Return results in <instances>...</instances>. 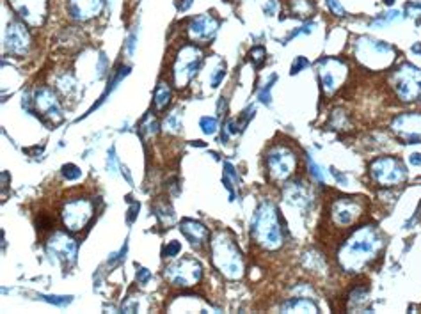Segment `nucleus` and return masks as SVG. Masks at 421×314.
Instances as JSON below:
<instances>
[{"label":"nucleus","mask_w":421,"mask_h":314,"mask_svg":"<svg viewBox=\"0 0 421 314\" xmlns=\"http://www.w3.org/2000/svg\"><path fill=\"white\" fill-rule=\"evenodd\" d=\"M378 247H380V236L377 229L374 227H361L357 229L339 252V263L347 271H357L363 268L372 258H375Z\"/></svg>","instance_id":"obj_1"},{"label":"nucleus","mask_w":421,"mask_h":314,"mask_svg":"<svg viewBox=\"0 0 421 314\" xmlns=\"http://www.w3.org/2000/svg\"><path fill=\"white\" fill-rule=\"evenodd\" d=\"M251 236L263 249L276 250L282 245V229L279 224L278 210L270 202H263L258 208L251 224Z\"/></svg>","instance_id":"obj_2"},{"label":"nucleus","mask_w":421,"mask_h":314,"mask_svg":"<svg viewBox=\"0 0 421 314\" xmlns=\"http://www.w3.org/2000/svg\"><path fill=\"white\" fill-rule=\"evenodd\" d=\"M212 259L219 271L230 279H240L243 273V259L234 241L219 231L212 241Z\"/></svg>","instance_id":"obj_3"},{"label":"nucleus","mask_w":421,"mask_h":314,"mask_svg":"<svg viewBox=\"0 0 421 314\" xmlns=\"http://www.w3.org/2000/svg\"><path fill=\"white\" fill-rule=\"evenodd\" d=\"M393 86L404 101H416L421 96V69L404 64L393 75Z\"/></svg>","instance_id":"obj_4"},{"label":"nucleus","mask_w":421,"mask_h":314,"mask_svg":"<svg viewBox=\"0 0 421 314\" xmlns=\"http://www.w3.org/2000/svg\"><path fill=\"white\" fill-rule=\"evenodd\" d=\"M370 174L382 186L400 185L407 179V171H405L404 164L396 158H391V156L375 160L370 167Z\"/></svg>","instance_id":"obj_5"},{"label":"nucleus","mask_w":421,"mask_h":314,"mask_svg":"<svg viewBox=\"0 0 421 314\" xmlns=\"http://www.w3.org/2000/svg\"><path fill=\"white\" fill-rule=\"evenodd\" d=\"M267 171L274 181H282L291 176L295 169V155L291 153L290 147L276 146L267 153Z\"/></svg>","instance_id":"obj_6"},{"label":"nucleus","mask_w":421,"mask_h":314,"mask_svg":"<svg viewBox=\"0 0 421 314\" xmlns=\"http://www.w3.org/2000/svg\"><path fill=\"white\" fill-rule=\"evenodd\" d=\"M201 265L192 258H183L164 270V277L174 286H192L201 279Z\"/></svg>","instance_id":"obj_7"},{"label":"nucleus","mask_w":421,"mask_h":314,"mask_svg":"<svg viewBox=\"0 0 421 314\" xmlns=\"http://www.w3.org/2000/svg\"><path fill=\"white\" fill-rule=\"evenodd\" d=\"M201 64V52L195 46H185L178 55L174 64V82L178 87H185V84L197 73Z\"/></svg>","instance_id":"obj_8"},{"label":"nucleus","mask_w":421,"mask_h":314,"mask_svg":"<svg viewBox=\"0 0 421 314\" xmlns=\"http://www.w3.org/2000/svg\"><path fill=\"white\" fill-rule=\"evenodd\" d=\"M93 204L86 199H75L64 206L62 220L70 231H80L93 217Z\"/></svg>","instance_id":"obj_9"},{"label":"nucleus","mask_w":421,"mask_h":314,"mask_svg":"<svg viewBox=\"0 0 421 314\" xmlns=\"http://www.w3.org/2000/svg\"><path fill=\"white\" fill-rule=\"evenodd\" d=\"M393 132L404 144H420L421 142V114L411 112L402 114L393 121Z\"/></svg>","instance_id":"obj_10"},{"label":"nucleus","mask_w":421,"mask_h":314,"mask_svg":"<svg viewBox=\"0 0 421 314\" xmlns=\"http://www.w3.org/2000/svg\"><path fill=\"white\" fill-rule=\"evenodd\" d=\"M16 14L29 25L38 27L47 18V0H9Z\"/></svg>","instance_id":"obj_11"},{"label":"nucleus","mask_w":421,"mask_h":314,"mask_svg":"<svg viewBox=\"0 0 421 314\" xmlns=\"http://www.w3.org/2000/svg\"><path fill=\"white\" fill-rule=\"evenodd\" d=\"M48 254L53 261H61L64 267H68L77 259V243L70 236L57 232L48 241Z\"/></svg>","instance_id":"obj_12"},{"label":"nucleus","mask_w":421,"mask_h":314,"mask_svg":"<svg viewBox=\"0 0 421 314\" xmlns=\"http://www.w3.org/2000/svg\"><path fill=\"white\" fill-rule=\"evenodd\" d=\"M318 64H320V86L327 94H330L345 77V66L338 59H324Z\"/></svg>","instance_id":"obj_13"},{"label":"nucleus","mask_w":421,"mask_h":314,"mask_svg":"<svg viewBox=\"0 0 421 314\" xmlns=\"http://www.w3.org/2000/svg\"><path fill=\"white\" fill-rule=\"evenodd\" d=\"M29 32L25 30V27L18 22H11L5 30V48H7L9 53H14V55H23V53L29 50Z\"/></svg>","instance_id":"obj_14"},{"label":"nucleus","mask_w":421,"mask_h":314,"mask_svg":"<svg viewBox=\"0 0 421 314\" xmlns=\"http://www.w3.org/2000/svg\"><path fill=\"white\" fill-rule=\"evenodd\" d=\"M361 215V204L356 199L341 197L334 202L332 206V217L334 222L339 225H350L356 222V219Z\"/></svg>","instance_id":"obj_15"},{"label":"nucleus","mask_w":421,"mask_h":314,"mask_svg":"<svg viewBox=\"0 0 421 314\" xmlns=\"http://www.w3.org/2000/svg\"><path fill=\"white\" fill-rule=\"evenodd\" d=\"M34 105H36V108H38L39 114H43V116L52 119L53 125L62 119L61 107H59V101H57V98L53 96L52 90L39 89L34 96Z\"/></svg>","instance_id":"obj_16"},{"label":"nucleus","mask_w":421,"mask_h":314,"mask_svg":"<svg viewBox=\"0 0 421 314\" xmlns=\"http://www.w3.org/2000/svg\"><path fill=\"white\" fill-rule=\"evenodd\" d=\"M217 27L219 22L215 18L208 16V14H203V16H197L192 20L190 27H188V32H190L192 39H195V41H208L217 32Z\"/></svg>","instance_id":"obj_17"},{"label":"nucleus","mask_w":421,"mask_h":314,"mask_svg":"<svg viewBox=\"0 0 421 314\" xmlns=\"http://www.w3.org/2000/svg\"><path fill=\"white\" fill-rule=\"evenodd\" d=\"M103 7V0H70L68 11L70 16L75 20H87L96 16Z\"/></svg>","instance_id":"obj_18"},{"label":"nucleus","mask_w":421,"mask_h":314,"mask_svg":"<svg viewBox=\"0 0 421 314\" xmlns=\"http://www.w3.org/2000/svg\"><path fill=\"white\" fill-rule=\"evenodd\" d=\"M182 232L188 238V241H190L192 245L195 247L203 245L204 241L208 240V229L204 227L203 224H199V222L185 220L182 224Z\"/></svg>","instance_id":"obj_19"},{"label":"nucleus","mask_w":421,"mask_h":314,"mask_svg":"<svg viewBox=\"0 0 421 314\" xmlns=\"http://www.w3.org/2000/svg\"><path fill=\"white\" fill-rule=\"evenodd\" d=\"M284 201L293 204V206H300L302 210H306L309 204V194L306 186H302V183H290L284 188Z\"/></svg>","instance_id":"obj_20"},{"label":"nucleus","mask_w":421,"mask_h":314,"mask_svg":"<svg viewBox=\"0 0 421 314\" xmlns=\"http://www.w3.org/2000/svg\"><path fill=\"white\" fill-rule=\"evenodd\" d=\"M281 311H295V313H306V311H311V313H318L317 304H313L308 298H291V300L284 302L281 306Z\"/></svg>","instance_id":"obj_21"},{"label":"nucleus","mask_w":421,"mask_h":314,"mask_svg":"<svg viewBox=\"0 0 421 314\" xmlns=\"http://www.w3.org/2000/svg\"><path fill=\"white\" fill-rule=\"evenodd\" d=\"M153 101H155V107L158 108V110H164L171 101V89L169 87L165 86V84H158V87H156V90H155V98H153Z\"/></svg>","instance_id":"obj_22"},{"label":"nucleus","mask_w":421,"mask_h":314,"mask_svg":"<svg viewBox=\"0 0 421 314\" xmlns=\"http://www.w3.org/2000/svg\"><path fill=\"white\" fill-rule=\"evenodd\" d=\"M222 181H224L226 188L231 192V199H233L234 197V185H238V176H236L234 169L231 167V164H224V176H222Z\"/></svg>","instance_id":"obj_23"},{"label":"nucleus","mask_w":421,"mask_h":314,"mask_svg":"<svg viewBox=\"0 0 421 314\" xmlns=\"http://www.w3.org/2000/svg\"><path fill=\"white\" fill-rule=\"evenodd\" d=\"M164 130L165 132H173V134H180L182 132V117H180L178 110L167 116L164 121Z\"/></svg>","instance_id":"obj_24"},{"label":"nucleus","mask_w":421,"mask_h":314,"mask_svg":"<svg viewBox=\"0 0 421 314\" xmlns=\"http://www.w3.org/2000/svg\"><path fill=\"white\" fill-rule=\"evenodd\" d=\"M291 5H293V13L297 16H308L313 9H315L313 2H309V0H293Z\"/></svg>","instance_id":"obj_25"},{"label":"nucleus","mask_w":421,"mask_h":314,"mask_svg":"<svg viewBox=\"0 0 421 314\" xmlns=\"http://www.w3.org/2000/svg\"><path fill=\"white\" fill-rule=\"evenodd\" d=\"M308 165H309V172H311V176L315 178L317 181H320L322 185H326V172L320 165L311 158V155H308Z\"/></svg>","instance_id":"obj_26"},{"label":"nucleus","mask_w":421,"mask_h":314,"mask_svg":"<svg viewBox=\"0 0 421 314\" xmlns=\"http://www.w3.org/2000/svg\"><path fill=\"white\" fill-rule=\"evenodd\" d=\"M39 298L48 304H53V306H59V307H64V306H70L73 297H57V295H39Z\"/></svg>","instance_id":"obj_27"},{"label":"nucleus","mask_w":421,"mask_h":314,"mask_svg":"<svg viewBox=\"0 0 421 314\" xmlns=\"http://www.w3.org/2000/svg\"><path fill=\"white\" fill-rule=\"evenodd\" d=\"M249 57H251L252 64L256 66V68H260V66L265 62V57H267L265 48H263V46H254L251 52H249Z\"/></svg>","instance_id":"obj_28"},{"label":"nucleus","mask_w":421,"mask_h":314,"mask_svg":"<svg viewBox=\"0 0 421 314\" xmlns=\"http://www.w3.org/2000/svg\"><path fill=\"white\" fill-rule=\"evenodd\" d=\"M276 80H278V77H276V75H274L272 78H270V82L269 84H265V86L261 87V90H260V94H258V98H260V101L261 103H265V105H270V90H272V87H274V82H276Z\"/></svg>","instance_id":"obj_29"},{"label":"nucleus","mask_w":421,"mask_h":314,"mask_svg":"<svg viewBox=\"0 0 421 314\" xmlns=\"http://www.w3.org/2000/svg\"><path fill=\"white\" fill-rule=\"evenodd\" d=\"M62 176H64L68 181H75V179H78V178L82 176V171L73 164H66L64 167H62Z\"/></svg>","instance_id":"obj_30"},{"label":"nucleus","mask_w":421,"mask_h":314,"mask_svg":"<svg viewBox=\"0 0 421 314\" xmlns=\"http://www.w3.org/2000/svg\"><path fill=\"white\" fill-rule=\"evenodd\" d=\"M398 11H393V13H384V14H380V18H377V20H375L374 23H372V25L374 27H382V25H386V23H391V22H396V20H398Z\"/></svg>","instance_id":"obj_31"},{"label":"nucleus","mask_w":421,"mask_h":314,"mask_svg":"<svg viewBox=\"0 0 421 314\" xmlns=\"http://www.w3.org/2000/svg\"><path fill=\"white\" fill-rule=\"evenodd\" d=\"M199 125H201V128H203L204 134L212 135V134H215V130H217V119H215V117H203Z\"/></svg>","instance_id":"obj_32"},{"label":"nucleus","mask_w":421,"mask_h":314,"mask_svg":"<svg viewBox=\"0 0 421 314\" xmlns=\"http://www.w3.org/2000/svg\"><path fill=\"white\" fill-rule=\"evenodd\" d=\"M366 297H368V291H365L363 288L356 289V291L352 293V307H356V306H363L366 302Z\"/></svg>","instance_id":"obj_33"},{"label":"nucleus","mask_w":421,"mask_h":314,"mask_svg":"<svg viewBox=\"0 0 421 314\" xmlns=\"http://www.w3.org/2000/svg\"><path fill=\"white\" fill-rule=\"evenodd\" d=\"M309 66V60L306 59V57H297L295 60H293V64H291V69H290V75H297L300 73L304 68H308Z\"/></svg>","instance_id":"obj_34"},{"label":"nucleus","mask_w":421,"mask_h":314,"mask_svg":"<svg viewBox=\"0 0 421 314\" xmlns=\"http://www.w3.org/2000/svg\"><path fill=\"white\" fill-rule=\"evenodd\" d=\"M405 11L411 18H418L421 20V4L420 2H411V4L405 5Z\"/></svg>","instance_id":"obj_35"},{"label":"nucleus","mask_w":421,"mask_h":314,"mask_svg":"<svg viewBox=\"0 0 421 314\" xmlns=\"http://www.w3.org/2000/svg\"><path fill=\"white\" fill-rule=\"evenodd\" d=\"M140 132L142 134H155L156 132V121L153 117H146L142 125H140Z\"/></svg>","instance_id":"obj_36"},{"label":"nucleus","mask_w":421,"mask_h":314,"mask_svg":"<svg viewBox=\"0 0 421 314\" xmlns=\"http://www.w3.org/2000/svg\"><path fill=\"white\" fill-rule=\"evenodd\" d=\"M180 250H182V245H180L178 241H171L169 245L164 249V256H165V258H174V256L178 254Z\"/></svg>","instance_id":"obj_37"},{"label":"nucleus","mask_w":421,"mask_h":314,"mask_svg":"<svg viewBox=\"0 0 421 314\" xmlns=\"http://www.w3.org/2000/svg\"><path fill=\"white\" fill-rule=\"evenodd\" d=\"M327 5H329V9L336 16H345V9L343 5L339 4V0H327Z\"/></svg>","instance_id":"obj_38"},{"label":"nucleus","mask_w":421,"mask_h":314,"mask_svg":"<svg viewBox=\"0 0 421 314\" xmlns=\"http://www.w3.org/2000/svg\"><path fill=\"white\" fill-rule=\"evenodd\" d=\"M313 27H315V23H308V25H304V27H300L299 30H293V32H291L290 36H288L286 39H284V43H286V41H290V39H293V38H297V36H300V34H309V32H311L313 30Z\"/></svg>","instance_id":"obj_39"},{"label":"nucleus","mask_w":421,"mask_h":314,"mask_svg":"<svg viewBox=\"0 0 421 314\" xmlns=\"http://www.w3.org/2000/svg\"><path fill=\"white\" fill-rule=\"evenodd\" d=\"M224 73H226V66H224V62H222V64L219 66L217 73H215V77H213V80H212V86H213V87H217L219 84H221V80H222V78H224Z\"/></svg>","instance_id":"obj_40"},{"label":"nucleus","mask_w":421,"mask_h":314,"mask_svg":"<svg viewBox=\"0 0 421 314\" xmlns=\"http://www.w3.org/2000/svg\"><path fill=\"white\" fill-rule=\"evenodd\" d=\"M148 279H151L149 270H146V268H139V270H137V280H139L140 284H146Z\"/></svg>","instance_id":"obj_41"},{"label":"nucleus","mask_w":421,"mask_h":314,"mask_svg":"<svg viewBox=\"0 0 421 314\" xmlns=\"http://www.w3.org/2000/svg\"><path fill=\"white\" fill-rule=\"evenodd\" d=\"M107 169L110 172H116V155H114V147H110L109 156H107Z\"/></svg>","instance_id":"obj_42"},{"label":"nucleus","mask_w":421,"mask_h":314,"mask_svg":"<svg viewBox=\"0 0 421 314\" xmlns=\"http://www.w3.org/2000/svg\"><path fill=\"white\" fill-rule=\"evenodd\" d=\"M276 9H278V2H276V0H269V4L263 7V11H265V14H269V16H274V14H276Z\"/></svg>","instance_id":"obj_43"},{"label":"nucleus","mask_w":421,"mask_h":314,"mask_svg":"<svg viewBox=\"0 0 421 314\" xmlns=\"http://www.w3.org/2000/svg\"><path fill=\"white\" fill-rule=\"evenodd\" d=\"M137 211H139V204H132L130 211H128V213H130V215H128V224H132V222H134L135 215H137Z\"/></svg>","instance_id":"obj_44"},{"label":"nucleus","mask_w":421,"mask_h":314,"mask_svg":"<svg viewBox=\"0 0 421 314\" xmlns=\"http://www.w3.org/2000/svg\"><path fill=\"white\" fill-rule=\"evenodd\" d=\"M330 174H332V176H334L336 179L341 183V185H345V183H347V178H345V174H341V172H338V171H334V169H332V171H330Z\"/></svg>","instance_id":"obj_45"},{"label":"nucleus","mask_w":421,"mask_h":314,"mask_svg":"<svg viewBox=\"0 0 421 314\" xmlns=\"http://www.w3.org/2000/svg\"><path fill=\"white\" fill-rule=\"evenodd\" d=\"M409 162L413 165H421V153H413L409 156Z\"/></svg>","instance_id":"obj_46"},{"label":"nucleus","mask_w":421,"mask_h":314,"mask_svg":"<svg viewBox=\"0 0 421 314\" xmlns=\"http://www.w3.org/2000/svg\"><path fill=\"white\" fill-rule=\"evenodd\" d=\"M134 48H135V30L134 34L130 36V39H128V53H134Z\"/></svg>","instance_id":"obj_47"},{"label":"nucleus","mask_w":421,"mask_h":314,"mask_svg":"<svg viewBox=\"0 0 421 314\" xmlns=\"http://www.w3.org/2000/svg\"><path fill=\"white\" fill-rule=\"evenodd\" d=\"M190 4H192V0H182L178 4V9L180 11H187V9L190 7Z\"/></svg>","instance_id":"obj_48"},{"label":"nucleus","mask_w":421,"mask_h":314,"mask_svg":"<svg viewBox=\"0 0 421 314\" xmlns=\"http://www.w3.org/2000/svg\"><path fill=\"white\" fill-rule=\"evenodd\" d=\"M192 146H197V147H203L204 144L201 142V140H195V142H192Z\"/></svg>","instance_id":"obj_49"},{"label":"nucleus","mask_w":421,"mask_h":314,"mask_svg":"<svg viewBox=\"0 0 421 314\" xmlns=\"http://www.w3.org/2000/svg\"><path fill=\"white\" fill-rule=\"evenodd\" d=\"M384 2H386L387 5H393V4H395V0H384Z\"/></svg>","instance_id":"obj_50"}]
</instances>
